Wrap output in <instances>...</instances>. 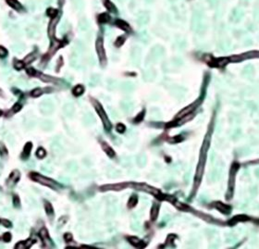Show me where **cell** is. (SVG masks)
Wrapping results in <instances>:
<instances>
[{
    "label": "cell",
    "instance_id": "5b68a950",
    "mask_svg": "<svg viewBox=\"0 0 259 249\" xmlns=\"http://www.w3.org/2000/svg\"><path fill=\"white\" fill-rule=\"evenodd\" d=\"M96 51H97L98 57L100 59V61L103 64V61H105L106 59H105V50H104V48H103L101 39H98L97 42H96Z\"/></svg>",
    "mask_w": 259,
    "mask_h": 249
},
{
    "label": "cell",
    "instance_id": "6da1fadb",
    "mask_svg": "<svg viewBox=\"0 0 259 249\" xmlns=\"http://www.w3.org/2000/svg\"><path fill=\"white\" fill-rule=\"evenodd\" d=\"M29 177L32 181L37 182H39L43 185H45V186H48V187H51V188H55L57 186V183L54 181H52V180H50L46 177H44L41 174L36 173V172H31L29 174Z\"/></svg>",
    "mask_w": 259,
    "mask_h": 249
},
{
    "label": "cell",
    "instance_id": "d6986e66",
    "mask_svg": "<svg viewBox=\"0 0 259 249\" xmlns=\"http://www.w3.org/2000/svg\"><path fill=\"white\" fill-rule=\"evenodd\" d=\"M21 109H22V105H21L20 103H16V104H14V106L12 107L11 110H12V112L17 113V112H19Z\"/></svg>",
    "mask_w": 259,
    "mask_h": 249
},
{
    "label": "cell",
    "instance_id": "2e32d148",
    "mask_svg": "<svg viewBox=\"0 0 259 249\" xmlns=\"http://www.w3.org/2000/svg\"><path fill=\"white\" fill-rule=\"evenodd\" d=\"M13 206L17 209L21 207V199L18 194H13Z\"/></svg>",
    "mask_w": 259,
    "mask_h": 249
},
{
    "label": "cell",
    "instance_id": "7c38bea8",
    "mask_svg": "<svg viewBox=\"0 0 259 249\" xmlns=\"http://www.w3.org/2000/svg\"><path fill=\"white\" fill-rule=\"evenodd\" d=\"M35 59H36V54H35V53H32V54L28 55V56L23 59V62H24L25 65H27V64L32 62Z\"/></svg>",
    "mask_w": 259,
    "mask_h": 249
},
{
    "label": "cell",
    "instance_id": "8fae6325",
    "mask_svg": "<svg viewBox=\"0 0 259 249\" xmlns=\"http://www.w3.org/2000/svg\"><path fill=\"white\" fill-rule=\"evenodd\" d=\"M83 92H84V88H83V86H82V85H77V86L73 89V91H72V93H73V94H74L75 96H80Z\"/></svg>",
    "mask_w": 259,
    "mask_h": 249
},
{
    "label": "cell",
    "instance_id": "4fadbf2b",
    "mask_svg": "<svg viewBox=\"0 0 259 249\" xmlns=\"http://www.w3.org/2000/svg\"><path fill=\"white\" fill-rule=\"evenodd\" d=\"M25 67V64L23 62V60H18V59H14V68L18 71L23 69Z\"/></svg>",
    "mask_w": 259,
    "mask_h": 249
},
{
    "label": "cell",
    "instance_id": "ac0fdd59",
    "mask_svg": "<svg viewBox=\"0 0 259 249\" xmlns=\"http://www.w3.org/2000/svg\"><path fill=\"white\" fill-rule=\"evenodd\" d=\"M46 14H47L49 17L55 18L56 16H58V10H54V9H48L47 11H46Z\"/></svg>",
    "mask_w": 259,
    "mask_h": 249
},
{
    "label": "cell",
    "instance_id": "4316f807",
    "mask_svg": "<svg viewBox=\"0 0 259 249\" xmlns=\"http://www.w3.org/2000/svg\"><path fill=\"white\" fill-rule=\"evenodd\" d=\"M2 114H3V111L0 109V116H2Z\"/></svg>",
    "mask_w": 259,
    "mask_h": 249
},
{
    "label": "cell",
    "instance_id": "d4e9b609",
    "mask_svg": "<svg viewBox=\"0 0 259 249\" xmlns=\"http://www.w3.org/2000/svg\"><path fill=\"white\" fill-rule=\"evenodd\" d=\"M4 153H5L6 155L8 154V150L6 149V147H5V146H3L2 148H0V155H1V156H4Z\"/></svg>",
    "mask_w": 259,
    "mask_h": 249
},
{
    "label": "cell",
    "instance_id": "83f0119b",
    "mask_svg": "<svg viewBox=\"0 0 259 249\" xmlns=\"http://www.w3.org/2000/svg\"><path fill=\"white\" fill-rule=\"evenodd\" d=\"M0 95H3V93H2L1 89H0Z\"/></svg>",
    "mask_w": 259,
    "mask_h": 249
},
{
    "label": "cell",
    "instance_id": "52a82bcc",
    "mask_svg": "<svg viewBox=\"0 0 259 249\" xmlns=\"http://www.w3.org/2000/svg\"><path fill=\"white\" fill-rule=\"evenodd\" d=\"M34 241L33 240H26V241H23V242H19L16 245H15V248L16 249H27V248H30L32 244H33Z\"/></svg>",
    "mask_w": 259,
    "mask_h": 249
},
{
    "label": "cell",
    "instance_id": "cb8c5ba5",
    "mask_svg": "<svg viewBox=\"0 0 259 249\" xmlns=\"http://www.w3.org/2000/svg\"><path fill=\"white\" fill-rule=\"evenodd\" d=\"M64 238H65V240H66L67 242H70V241L72 240V235H71L70 233H66V234L64 235Z\"/></svg>",
    "mask_w": 259,
    "mask_h": 249
},
{
    "label": "cell",
    "instance_id": "484cf974",
    "mask_svg": "<svg viewBox=\"0 0 259 249\" xmlns=\"http://www.w3.org/2000/svg\"><path fill=\"white\" fill-rule=\"evenodd\" d=\"M117 130H118V132H124V130H125V127H124L122 124H120V125H118Z\"/></svg>",
    "mask_w": 259,
    "mask_h": 249
},
{
    "label": "cell",
    "instance_id": "8992f818",
    "mask_svg": "<svg viewBox=\"0 0 259 249\" xmlns=\"http://www.w3.org/2000/svg\"><path fill=\"white\" fill-rule=\"evenodd\" d=\"M32 142H27L23 147V150L21 153V159L26 160L29 159L30 155H31V151H32Z\"/></svg>",
    "mask_w": 259,
    "mask_h": 249
},
{
    "label": "cell",
    "instance_id": "44dd1931",
    "mask_svg": "<svg viewBox=\"0 0 259 249\" xmlns=\"http://www.w3.org/2000/svg\"><path fill=\"white\" fill-rule=\"evenodd\" d=\"M26 72L29 76H35L37 71L33 69V68H27L26 69Z\"/></svg>",
    "mask_w": 259,
    "mask_h": 249
},
{
    "label": "cell",
    "instance_id": "e0dca14e",
    "mask_svg": "<svg viewBox=\"0 0 259 249\" xmlns=\"http://www.w3.org/2000/svg\"><path fill=\"white\" fill-rule=\"evenodd\" d=\"M8 54H9V52L7 49L4 46L0 45V59H5L8 56Z\"/></svg>",
    "mask_w": 259,
    "mask_h": 249
},
{
    "label": "cell",
    "instance_id": "7a4b0ae2",
    "mask_svg": "<svg viewBox=\"0 0 259 249\" xmlns=\"http://www.w3.org/2000/svg\"><path fill=\"white\" fill-rule=\"evenodd\" d=\"M93 106H94V108H95V109H96L98 115L100 116V118H101V120H102V121H103V123H104V126H105L106 130L109 131V130L110 129V127H111V124H110V122H109V119H108V117H107L105 111H104L102 106H101L97 101H95V100H93Z\"/></svg>",
    "mask_w": 259,
    "mask_h": 249
},
{
    "label": "cell",
    "instance_id": "603a6c76",
    "mask_svg": "<svg viewBox=\"0 0 259 249\" xmlns=\"http://www.w3.org/2000/svg\"><path fill=\"white\" fill-rule=\"evenodd\" d=\"M1 223H2L5 227H7V228H11V227H12V223H11L10 220H6V219L1 220Z\"/></svg>",
    "mask_w": 259,
    "mask_h": 249
},
{
    "label": "cell",
    "instance_id": "9c48e42d",
    "mask_svg": "<svg viewBox=\"0 0 259 249\" xmlns=\"http://www.w3.org/2000/svg\"><path fill=\"white\" fill-rule=\"evenodd\" d=\"M102 146H103V148H104V150H105V152H106L109 157H113V156L115 155L114 151L112 150V148H110L109 145L107 144L106 143H102Z\"/></svg>",
    "mask_w": 259,
    "mask_h": 249
},
{
    "label": "cell",
    "instance_id": "7402d4cb",
    "mask_svg": "<svg viewBox=\"0 0 259 249\" xmlns=\"http://www.w3.org/2000/svg\"><path fill=\"white\" fill-rule=\"evenodd\" d=\"M109 20V17L107 14H102L101 16H99V21L100 22H106Z\"/></svg>",
    "mask_w": 259,
    "mask_h": 249
},
{
    "label": "cell",
    "instance_id": "30bf717a",
    "mask_svg": "<svg viewBox=\"0 0 259 249\" xmlns=\"http://www.w3.org/2000/svg\"><path fill=\"white\" fill-rule=\"evenodd\" d=\"M44 210L47 215H53V207L48 201H44Z\"/></svg>",
    "mask_w": 259,
    "mask_h": 249
},
{
    "label": "cell",
    "instance_id": "ba28073f",
    "mask_svg": "<svg viewBox=\"0 0 259 249\" xmlns=\"http://www.w3.org/2000/svg\"><path fill=\"white\" fill-rule=\"evenodd\" d=\"M7 3L10 7H11L12 9L18 10V11H21L23 7L21 6V4L18 1V0H7Z\"/></svg>",
    "mask_w": 259,
    "mask_h": 249
},
{
    "label": "cell",
    "instance_id": "3957f363",
    "mask_svg": "<svg viewBox=\"0 0 259 249\" xmlns=\"http://www.w3.org/2000/svg\"><path fill=\"white\" fill-rule=\"evenodd\" d=\"M20 178H21V173H20V171H19L18 170H13V171L10 173V177L8 178L7 183H8L10 187H12L14 184H16V183L20 181Z\"/></svg>",
    "mask_w": 259,
    "mask_h": 249
},
{
    "label": "cell",
    "instance_id": "5bb4252c",
    "mask_svg": "<svg viewBox=\"0 0 259 249\" xmlns=\"http://www.w3.org/2000/svg\"><path fill=\"white\" fill-rule=\"evenodd\" d=\"M35 155H36V157H37L38 159H44V158L45 157V155H46V152H45V150H44V148L39 147L37 150H36Z\"/></svg>",
    "mask_w": 259,
    "mask_h": 249
},
{
    "label": "cell",
    "instance_id": "9a60e30c",
    "mask_svg": "<svg viewBox=\"0 0 259 249\" xmlns=\"http://www.w3.org/2000/svg\"><path fill=\"white\" fill-rule=\"evenodd\" d=\"M44 92V91L43 89H41V88H36V89H33V90L31 92V95L33 96V97H38V96H40Z\"/></svg>",
    "mask_w": 259,
    "mask_h": 249
},
{
    "label": "cell",
    "instance_id": "ffe728a7",
    "mask_svg": "<svg viewBox=\"0 0 259 249\" xmlns=\"http://www.w3.org/2000/svg\"><path fill=\"white\" fill-rule=\"evenodd\" d=\"M3 240H4V242H6V243H10V241H11V238H12V236H11V233L10 232H5L4 234H3Z\"/></svg>",
    "mask_w": 259,
    "mask_h": 249
},
{
    "label": "cell",
    "instance_id": "f1b7e54d",
    "mask_svg": "<svg viewBox=\"0 0 259 249\" xmlns=\"http://www.w3.org/2000/svg\"><path fill=\"white\" fill-rule=\"evenodd\" d=\"M0 223H1V219H0Z\"/></svg>",
    "mask_w": 259,
    "mask_h": 249
},
{
    "label": "cell",
    "instance_id": "277c9868",
    "mask_svg": "<svg viewBox=\"0 0 259 249\" xmlns=\"http://www.w3.org/2000/svg\"><path fill=\"white\" fill-rule=\"evenodd\" d=\"M38 235H39V237H41V239H42V241H43L44 245H51V244L54 245L53 242H51V239L49 237V234H48V232H47L46 229H42L39 232Z\"/></svg>",
    "mask_w": 259,
    "mask_h": 249
}]
</instances>
